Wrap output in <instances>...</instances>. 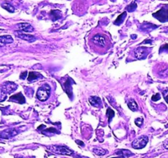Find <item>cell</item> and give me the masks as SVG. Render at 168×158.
I'll return each mask as SVG.
<instances>
[{"label":"cell","mask_w":168,"mask_h":158,"mask_svg":"<svg viewBox=\"0 0 168 158\" xmlns=\"http://www.w3.org/2000/svg\"><path fill=\"white\" fill-rule=\"evenodd\" d=\"M42 75L39 73H35V72H30L28 74V81L29 82H35L36 80H38L39 78H41Z\"/></svg>","instance_id":"13"},{"label":"cell","mask_w":168,"mask_h":158,"mask_svg":"<svg viewBox=\"0 0 168 158\" xmlns=\"http://www.w3.org/2000/svg\"><path fill=\"white\" fill-rule=\"evenodd\" d=\"M18 130L16 129H8L0 133V138L3 139H9L18 134Z\"/></svg>","instance_id":"5"},{"label":"cell","mask_w":168,"mask_h":158,"mask_svg":"<svg viewBox=\"0 0 168 158\" xmlns=\"http://www.w3.org/2000/svg\"><path fill=\"white\" fill-rule=\"evenodd\" d=\"M136 8H137V4H136L135 2H134V3H130V5H128L126 7V10L128 12H134Z\"/></svg>","instance_id":"23"},{"label":"cell","mask_w":168,"mask_h":158,"mask_svg":"<svg viewBox=\"0 0 168 158\" xmlns=\"http://www.w3.org/2000/svg\"><path fill=\"white\" fill-rule=\"evenodd\" d=\"M6 99H7V93L0 87V102L5 101Z\"/></svg>","instance_id":"24"},{"label":"cell","mask_w":168,"mask_h":158,"mask_svg":"<svg viewBox=\"0 0 168 158\" xmlns=\"http://www.w3.org/2000/svg\"><path fill=\"white\" fill-rule=\"evenodd\" d=\"M126 12H122L121 14H120L119 16H117V18L114 21V24L115 25H117V26H120V25H121L123 22H124V20H125V16H126Z\"/></svg>","instance_id":"15"},{"label":"cell","mask_w":168,"mask_h":158,"mask_svg":"<svg viewBox=\"0 0 168 158\" xmlns=\"http://www.w3.org/2000/svg\"><path fill=\"white\" fill-rule=\"evenodd\" d=\"M162 50H166V51H168V44H164V45H163V46L161 47L160 51H162Z\"/></svg>","instance_id":"29"},{"label":"cell","mask_w":168,"mask_h":158,"mask_svg":"<svg viewBox=\"0 0 168 158\" xmlns=\"http://www.w3.org/2000/svg\"><path fill=\"white\" fill-rule=\"evenodd\" d=\"M93 153H95L96 155H98V156H103V155H106V154L108 153L107 150H104V149L100 148V147L93 148Z\"/></svg>","instance_id":"19"},{"label":"cell","mask_w":168,"mask_h":158,"mask_svg":"<svg viewBox=\"0 0 168 158\" xmlns=\"http://www.w3.org/2000/svg\"><path fill=\"white\" fill-rule=\"evenodd\" d=\"M9 101L19 104H24L26 102V98H25V96L22 95V92H19L16 93L15 95H13V96H10Z\"/></svg>","instance_id":"11"},{"label":"cell","mask_w":168,"mask_h":158,"mask_svg":"<svg viewBox=\"0 0 168 158\" xmlns=\"http://www.w3.org/2000/svg\"><path fill=\"white\" fill-rule=\"evenodd\" d=\"M76 143H78V144H80V146H81V147L84 146V142H81V141H80V140H76Z\"/></svg>","instance_id":"31"},{"label":"cell","mask_w":168,"mask_h":158,"mask_svg":"<svg viewBox=\"0 0 168 158\" xmlns=\"http://www.w3.org/2000/svg\"><path fill=\"white\" fill-rule=\"evenodd\" d=\"M1 88L7 94L15 92L17 88V85L12 82H5L1 85Z\"/></svg>","instance_id":"6"},{"label":"cell","mask_w":168,"mask_h":158,"mask_svg":"<svg viewBox=\"0 0 168 158\" xmlns=\"http://www.w3.org/2000/svg\"><path fill=\"white\" fill-rule=\"evenodd\" d=\"M148 142V137L145 135H142V136L139 137L138 138L135 139L132 142L131 146L135 149H142L146 146Z\"/></svg>","instance_id":"4"},{"label":"cell","mask_w":168,"mask_h":158,"mask_svg":"<svg viewBox=\"0 0 168 158\" xmlns=\"http://www.w3.org/2000/svg\"><path fill=\"white\" fill-rule=\"evenodd\" d=\"M127 105H128L129 109L130 110H132V111H136L138 109V105L136 103L135 101L133 100V99H130V101L128 102Z\"/></svg>","instance_id":"17"},{"label":"cell","mask_w":168,"mask_h":158,"mask_svg":"<svg viewBox=\"0 0 168 158\" xmlns=\"http://www.w3.org/2000/svg\"><path fill=\"white\" fill-rule=\"evenodd\" d=\"M27 74H28V72H26V71L23 72V73H21V75H20V78L22 79V80H23V79H26V77H27Z\"/></svg>","instance_id":"28"},{"label":"cell","mask_w":168,"mask_h":158,"mask_svg":"<svg viewBox=\"0 0 168 158\" xmlns=\"http://www.w3.org/2000/svg\"><path fill=\"white\" fill-rule=\"evenodd\" d=\"M92 42L99 47H104L106 45V39L102 35L97 34L92 38Z\"/></svg>","instance_id":"8"},{"label":"cell","mask_w":168,"mask_h":158,"mask_svg":"<svg viewBox=\"0 0 168 158\" xmlns=\"http://www.w3.org/2000/svg\"><path fill=\"white\" fill-rule=\"evenodd\" d=\"M143 122H144V120L142 119V118H137L135 120V124L138 127H141L142 124H143Z\"/></svg>","instance_id":"25"},{"label":"cell","mask_w":168,"mask_h":158,"mask_svg":"<svg viewBox=\"0 0 168 158\" xmlns=\"http://www.w3.org/2000/svg\"><path fill=\"white\" fill-rule=\"evenodd\" d=\"M151 43H152V40H148L143 41L141 44H151Z\"/></svg>","instance_id":"30"},{"label":"cell","mask_w":168,"mask_h":158,"mask_svg":"<svg viewBox=\"0 0 168 158\" xmlns=\"http://www.w3.org/2000/svg\"><path fill=\"white\" fill-rule=\"evenodd\" d=\"M15 35L18 38L22 39L23 40H26L28 42H34L36 39L35 36H34L32 35H30V34H26V33H22L21 31H15Z\"/></svg>","instance_id":"9"},{"label":"cell","mask_w":168,"mask_h":158,"mask_svg":"<svg viewBox=\"0 0 168 158\" xmlns=\"http://www.w3.org/2000/svg\"><path fill=\"white\" fill-rule=\"evenodd\" d=\"M112 158H125L124 156H120V157H112Z\"/></svg>","instance_id":"35"},{"label":"cell","mask_w":168,"mask_h":158,"mask_svg":"<svg viewBox=\"0 0 168 158\" xmlns=\"http://www.w3.org/2000/svg\"><path fill=\"white\" fill-rule=\"evenodd\" d=\"M158 74L159 76L162 77H166L168 76V68L167 67H164L163 68H161L159 71H158Z\"/></svg>","instance_id":"21"},{"label":"cell","mask_w":168,"mask_h":158,"mask_svg":"<svg viewBox=\"0 0 168 158\" xmlns=\"http://www.w3.org/2000/svg\"><path fill=\"white\" fill-rule=\"evenodd\" d=\"M116 154L120 155V156H124L125 157H130V156L133 155V154L130 153V151H128V150H118V151L116 152Z\"/></svg>","instance_id":"20"},{"label":"cell","mask_w":168,"mask_h":158,"mask_svg":"<svg viewBox=\"0 0 168 158\" xmlns=\"http://www.w3.org/2000/svg\"><path fill=\"white\" fill-rule=\"evenodd\" d=\"M16 27L21 31H25V32H32L34 31L32 25L27 22H21L16 24Z\"/></svg>","instance_id":"10"},{"label":"cell","mask_w":168,"mask_h":158,"mask_svg":"<svg viewBox=\"0 0 168 158\" xmlns=\"http://www.w3.org/2000/svg\"><path fill=\"white\" fill-rule=\"evenodd\" d=\"M131 0H125V3H128V2H130Z\"/></svg>","instance_id":"36"},{"label":"cell","mask_w":168,"mask_h":158,"mask_svg":"<svg viewBox=\"0 0 168 158\" xmlns=\"http://www.w3.org/2000/svg\"><path fill=\"white\" fill-rule=\"evenodd\" d=\"M13 42V39L11 36H0V47L4 46L7 44H10Z\"/></svg>","instance_id":"12"},{"label":"cell","mask_w":168,"mask_h":158,"mask_svg":"<svg viewBox=\"0 0 168 158\" xmlns=\"http://www.w3.org/2000/svg\"><path fill=\"white\" fill-rule=\"evenodd\" d=\"M51 93V87L48 84H44L37 91V99L40 101H45L49 98Z\"/></svg>","instance_id":"2"},{"label":"cell","mask_w":168,"mask_h":158,"mask_svg":"<svg viewBox=\"0 0 168 158\" xmlns=\"http://www.w3.org/2000/svg\"><path fill=\"white\" fill-rule=\"evenodd\" d=\"M46 149L49 150L51 153H56V154H60V155H67L70 156L73 155L74 152L70 150L66 146H59V145H51V146H47Z\"/></svg>","instance_id":"1"},{"label":"cell","mask_w":168,"mask_h":158,"mask_svg":"<svg viewBox=\"0 0 168 158\" xmlns=\"http://www.w3.org/2000/svg\"><path fill=\"white\" fill-rule=\"evenodd\" d=\"M148 55V49L146 47H139L135 50V56L137 60H144Z\"/></svg>","instance_id":"7"},{"label":"cell","mask_w":168,"mask_h":158,"mask_svg":"<svg viewBox=\"0 0 168 158\" xmlns=\"http://www.w3.org/2000/svg\"><path fill=\"white\" fill-rule=\"evenodd\" d=\"M50 15H51L53 21H57L62 17V12L59 10L56 9V10H53V11L50 12Z\"/></svg>","instance_id":"16"},{"label":"cell","mask_w":168,"mask_h":158,"mask_svg":"<svg viewBox=\"0 0 168 158\" xmlns=\"http://www.w3.org/2000/svg\"><path fill=\"white\" fill-rule=\"evenodd\" d=\"M163 97L165 99V101H167V103L168 104V90L167 89H166V90H164L163 92Z\"/></svg>","instance_id":"27"},{"label":"cell","mask_w":168,"mask_h":158,"mask_svg":"<svg viewBox=\"0 0 168 158\" xmlns=\"http://www.w3.org/2000/svg\"><path fill=\"white\" fill-rule=\"evenodd\" d=\"M89 101L92 105L95 106V107H98L101 105V99L99 98L98 96H93L91 97H89Z\"/></svg>","instance_id":"14"},{"label":"cell","mask_w":168,"mask_h":158,"mask_svg":"<svg viewBox=\"0 0 168 158\" xmlns=\"http://www.w3.org/2000/svg\"><path fill=\"white\" fill-rule=\"evenodd\" d=\"M152 16L157 18L159 22H168V5L163 6L160 10L152 13Z\"/></svg>","instance_id":"3"},{"label":"cell","mask_w":168,"mask_h":158,"mask_svg":"<svg viewBox=\"0 0 168 158\" xmlns=\"http://www.w3.org/2000/svg\"><path fill=\"white\" fill-rule=\"evenodd\" d=\"M164 147H165V148H167V149H168V139L167 140H166L165 142H164Z\"/></svg>","instance_id":"32"},{"label":"cell","mask_w":168,"mask_h":158,"mask_svg":"<svg viewBox=\"0 0 168 158\" xmlns=\"http://www.w3.org/2000/svg\"><path fill=\"white\" fill-rule=\"evenodd\" d=\"M106 115L108 117V123H110L112 119L113 118L114 115H115V112L113 111V109H112L111 108H108V109H107V114Z\"/></svg>","instance_id":"22"},{"label":"cell","mask_w":168,"mask_h":158,"mask_svg":"<svg viewBox=\"0 0 168 158\" xmlns=\"http://www.w3.org/2000/svg\"><path fill=\"white\" fill-rule=\"evenodd\" d=\"M15 158H25V157H22V156H18V155H16V156H15Z\"/></svg>","instance_id":"34"},{"label":"cell","mask_w":168,"mask_h":158,"mask_svg":"<svg viewBox=\"0 0 168 158\" xmlns=\"http://www.w3.org/2000/svg\"><path fill=\"white\" fill-rule=\"evenodd\" d=\"M160 98H161L160 94H159V93H157V94H154L152 96V101H157L160 100Z\"/></svg>","instance_id":"26"},{"label":"cell","mask_w":168,"mask_h":158,"mask_svg":"<svg viewBox=\"0 0 168 158\" xmlns=\"http://www.w3.org/2000/svg\"><path fill=\"white\" fill-rule=\"evenodd\" d=\"M76 158H88V157H80V156H78Z\"/></svg>","instance_id":"37"},{"label":"cell","mask_w":168,"mask_h":158,"mask_svg":"<svg viewBox=\"0 0 168 158\" xmlns=\"http://www.w3.org/2000/svg\"><path fill=\"white\" fill-rule=\"evenodd\" d=\"M1 6H2L3 8L6 9L7 11L9 12H14V11H15L14 7L12 5V4H10L9 3H3L1 4Z\"/></svg>","instance_id":"18"},{"label":"cell","mask_w":168,"mask_h":158,"mask_svg":"<svg viewBox=\"0 0 168 158\" xmlns=\"http://www.w3.org/2000/svg\"><path fill=\"white\" fill-rule=\"evenodd\" d=\"M130 37L133 39V40H135V38H137V36H136V35H132V36H131Z\"/></svg>","instance_id":"33"}]
</instances>
